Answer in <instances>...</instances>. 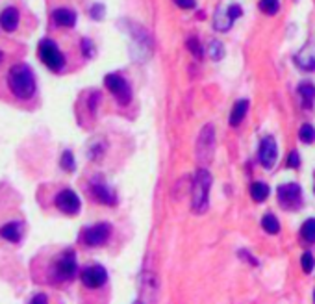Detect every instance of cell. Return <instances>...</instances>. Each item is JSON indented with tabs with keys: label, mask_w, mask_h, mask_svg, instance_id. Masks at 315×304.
Segmentation results:
<instances>
[{
	"label": "cell",
	"mask_w": 315,
	"mask_h": 304,
	"mask_svg": "<svg viewBox=\"0 0 315 304\" xmlns=\"http://www.w3.org/2000/svg\"><path fill=\"white\" fill-rule=\"evenodd\" d=\"M0 238L10 241V243H19L22 238V223L21 221H11L0 226Z\"/></svg>",
	"instance_id": "cell-13"
},
{
	"label": "cell",
	"mask_w": 315,
	"mask_h": 304,
	"mask_svg": "<svg viewBox=\"0 0 315 304\" xmlns=\"http://www.w3.org/2000/svg\"><path fill=\"white\" fill-rule=\"evenodd\" d=\"M232 22H234V19L230 17L228 10L224 11V17H223V10H217V13H215V17H213V24H215V28H217L219 32L228 30V28L232 26Z\"/></svg>",
	"instance_id": "cell-17"
},
{
	"label": "cell",
	"mask_w": 315,
	"mask_h": 304,
	"mask_svg": "<svg viewBox=\"0 0 315 304\" xmlns=\"http://www.w3.org/2000/svg\"><path fill=\"white\" fill-rule=\"evenodd\" d=\"M89 13H91V17L93 19H100V17H102V13H104V6H100V4H95L93 6V10L89 11Z\"/></svg>",
	"instance_id": "cell-29"
},
{
	"label": "cell",
	"mask_w": 315,
	"mask_h": 304,
	"mask_svg": "<svg viewBox=\"0 0 315 304\" xmlns=\"http://www.w3.org/2000/svg\"><path fill=\"white\" fill-rule=\"evenodd\" d=\"M278 158V147L277 141L272 137H263L260 145V163L265 169H272Z\"/></svg>",
	"instance_id": "cell-11"
},
{
	"label": "cell",
	"mask_w": 315,
	"mask_h": 304,
	"mask_svg": "<svg viewBox=\"0 0 315 304\" xmlns=\"http://www.w3.org/2000/svg\"><path fill=\"white\" fill-rule=\"evenodd\" d=\"M247 109H249V100H238L234 104V108H232V113H230V125L238 126L245 119Z\"/></svg>",
	"instance_id": "cell-16"
},
{
	"label": "cell",
	"mask_w": 315,
	"mask_h": 304,
	"mask_svg": "<svg viewBox=\"0 0 315 304\" xmlns=\"http://www.w3.org/2000/svg\"><path fill=\"white\" fill-rule=\"evenodd\" d=\"M47 295H35V297H33L32 299V302H47Z\"/></svg>",
	"instance_id": "cell-33"
},
{
	"label": "cell",
	"mask_w": 315,
	"mask_h": 304,
	"mask_svg": "<svg viewBox=\"0 0 315 304\" xmlns=\"http://www.w3.org/2000/svg\"><path fill=\"white\" fill-rule=\"evenodd\" d=\"M2 58H4V54H2V50H0V61H2Z\"/></svg>",
	"instance_id": "cell-34"
},
{
	"label": "cell",
	"mask_w": 315,
	"mask_h": 304,
	"mask_svg": "<svg viewBox=\"0 0 315 304\" xmlns=\"http://www.w3.org/2000/svg\"><path fill=\"white\" fill-rule=\"evenodd\" d=\"M61 167L65 169V171H74V158H72V152L65 150L61 154Z\"/></svg>",
	"instance_id": "cell-24"
},
{
	"label": "cell",
	"mask_w": 315,
	"mask_h": 304,
	"mask_svg": "<svg viewBox=\"0 0 315 304\" xmlns=\"http://www.w3.org/2000/svg\"><path fill=\"white\" fill-rule=\"evenodd\" d=\"M261 226L267 234H278V230H280V223L272 213H267L265 217L261 219Z\"/></svg>",
	"instance_id": "cell-20"
},
{
	"label": "cell",
	"mask_w": 315,
	"mask_h": 304,
	"mask_svg": "<svg viewBox=\"0 0 315 304\" xmlns=\"http://www.w3.org/2000/svg\"><path fill=\"white\" fill-rule=\"evenodd\" d=\"M19 21H21V15H19V10L10 6L6 8L2 13H0V26L4 32H15L19 28Z\"/></svg>",
	"instance_id": "cell-12"
},
{
	"label": "cell",
	"mask_w": 315,
	"mask_h": 304,
	"mask_svg": "<svg viewBox=\"0 0 315 304\" xmlns=\"http://www.w3.org/2000/svg\"><path fill=\"white\" fill-rule=\"evenodd\" d=\"M37 54H39V60L43 61L50 71H54V72L63 71V67H65V56H63L60 47H58L52 39H43V41L39 43Z\"/></svg>",
	"instance_id": "cell-3"
},
{
	"label": "cell",
	"mask_w": 315,
	"mask_h": 304,
	"mask_svg": "<svg viewBox=\"0 0 315 304\" xmlns=\"http://www.w3.org/2000/svg\"><path fill=\"white\" fill-rule=\"evenodd\" d=\"M228 13H230L232 19H238V17L243 15V10H241V6H238V4H230L228 6Z\"/></svg>",
	"instance_id": "cell-28"
},
{
	"label": "cell",
	"mask_w": 315,
	"mask_h": 304,
	"mask_svg": "<svg viewBox=\"0 0 315 304\" xmlns=\"http://www.w3.org/2000/svg\"><path fill=\"white\" fill-rule=\"evenodd\" d=\"M299 136H300V139H302L304 143H313L315 141L313 126H311V125H302V126H300V130H299Z\"/></svg>",
	"instance_id": "cell-23"
},
{
	"label": "cell",
	"mask_w": 315,
	"mask_h": 304,
	"mask_svg": "<svg viewBox=\"0 0 315 304\" xmlns=\"http://www.w3.org/2000/svg\"><path fill=\"white\" fill-rule=\"evenodd\" d=\"M54 202H56V208H58L60 212L67 213V215H76L82 208L80 197H78L72 189L60 191V193L56 195Z\"/></svg>",
	"instance_id": "cell-9"
},
{
	"label": "cell",
	"mask_w": 315,
	"mask_h": 304,
	"mask_svg": "<svg viewBox=\"0 0 315 304\" xmlns=\"http://www.w3.org/2000/svg\"><path fill=\"white\" fill-rule=\"evenodd\" d=\"M289 167H299L300 165V158H299V152H291L289 154V162H288Z\"/></svg>",
	"instance_id": "cell-30"
},
{
	"label": "cell",
	"mask_w": 315,
	"mask_h": 304,
	"mask_svg": "<svg viewBox=\"0 0 315 304\" xmlns=\"http://www.w3.org/2000/svg\"><path fill=\"white\" fill-rule=\"evenodd\" d=\"M280 8V2L278 0H260V10L267 15H274Z\"/></svg>",
	"instance_id": "cell-22"
},
{
	"label": "cell",
	"mask_w": 315,
	"mask_h": 304,
	"mask_svg": "<svg viewBox=\"0 0 315 304\" xmlns=\"http://www.w3.org/2000/svg\"><path fill=\"white\" fill-rule=\"evenodd\" d=\"M104 84L108 87L109 91L113 93L115 98L119 100L121 104H128L132 98V89L128 86V82L119 74H108L104 78Z\"/></svg>",
	"instance_id": "cell-7"
},
{
	"label": "cell",
	"mask_w": 315,
	"mask_h": 304,
	"mask_svg": "<svg viewBox=\"0 0 315 304\" xmlns=\"http://www.w3.org/2000/svg\"><path fill=\"white\" fill-rule=\"evenodd\" d=\"M91 189H93V195L97 197V201H100L102 204H109V206H113L115 204V195L109 191V187L104 182H100L98 178H95L91 182Z\"/></svg>",
	"instance_id": "cell-14"
},
{
	"label": "cell",
	"mask_w": 315,
	"mask_h": 304,
	"mask_svg": "<svg viewBox=\"0 0 315 304\" xmlns=\"http://www.w3.org/2000/svg\"><path fill=\"white\" fill-rule=\"evenodd\" d=\"M82 49H84V54H86L87 58L93 56V43L89 39H84V41H82Z\"/></svg>",
	"instance_id": "cell-31"
},
{
	"label": "cell",
	"mask_w": 315,
	"mask_h": 304,
	"mask_svg": "<svg viewBox=\"0 0 315 304\" xmlns=\"http://www.w3.org/2000/svg\"><path fill=\"white\" fill-rule=\"evenodd\" d=\"M278 202L286 210H297L302 204V189L299 184H284L278 187Z\"/></svg>",
	"instance_id": "cell-6"
},
{
	"label": "cell",
	"mask_w": 315,
	"mask_h": 304,
	"mask_svg": "<svg viewBox=\"0 0 315 304\" xmlns=\"http://www.w3.org/2000/svg\"><path fill=\"white\" fill-rule=\"evenodd\" d=\"M106 280H108V273L102 265H91L82 271V282L86 288H100L106 284Z\"/></svg>",
	"instance_id": "cell-10"
},
{
	"label": "cell",
	"mask_w": 315,
	"mask_h": 304,
	"mask_svg": "<svg viewBox=\"0 0 315 304\" xmlns=\"http://www.w3.org/2000/svg\"><path fill=\"white\" fill-rule=\"evenodd\" d=\"M299 95H300V98H302V104H304L306 108H310L315 100V86H311V84H302V86H299Z\"/></svg>",
	"instance_id": "cell-19"
},
{
	"label": "cell",
	"mask_w": 315,
	"mask_h": 304,
	"mask_svg": "<svg viewBox=\"0 0 315 304\" xmlns=\"http://www.w3.org/2000/svg\"><path fill=\"white\" fill-rule=\"evenodd\" d=\"M250 197L256 202H263L269 197V185L263 184V182H254V184L250 185Z\"/></svg>",
	"instance_id": "cell-18"
},
{
	"label": "cell",
	"mask_w": 315,
	"mask_h": 304,
	"mask_svg": "<svg viewBox=\"0 0 315 304\" xmlns=\"http://www.w3.org/2000/svg\"><path fill=\"white\" fill-rule=\"evenodd\" d=\"M300 236H302L308 243H315V219H308V221L302 224Z\"/></svg>",
	"instance_id": "cell-21"
},
{
	"label": "cell",
	"mask_w": 315,
	"mask_h": 304,
	"mask_svg": "<svg viewBox=\"0 0 315 304\" xmlns=\"http://www.w3.org/2000/svg\"><path fill=\"white\" fill-rule=\"evenodd\" d=\"M76 256H74V252L72 250H65L63 254L56 260L54 267H52V277H54V280H58V282H63V280H71V278H74V275H76Z\"/></svg>",
	"instance_id": "cell-4"
},
{
	"label": "cell",
	"mask_w": 315,
	"mask_h": 304,
	"mask_svg": "<svg viewBox=\"0 0 315 304\" xmlns=\"http://www.w3.org/2000/svg\"><path fill=\"white\" fill-rule=\"evenodd\" d=\"M109 234H111V226L108 223H98L95 226L86 228L82 234V239L87 247H100L109 239Z\"/></svg>",
	"instance_id": "cell-8"
},
{
	"label": "cell",
	"mask_w": 315,
	"mask_h": 304,
	"mask_svg": "<svg viewBox=\"0 0 315 304\" xmlns=\"http://www.w3.org/2000/svg\"><path fill=\"white\" fill-rule=\"evenodd\" d=\"M223 49L224 47L221 45V41H212V43H210V54H212L213 60H219V58L224 54Z\"/></svg>",
	"instance_id": "cell-25"
},
{
	"label": "cell",
	"mask_w": 315,
	"mask_h": 304,
	"mask_svg": "<svg viewBox=\"0 0 315 304\" xmlns=\"http://www.w3.org/2000/svg\"><path fill=\"white\" fill-rule=\"evenodd\" d=\"M313 299H315V293H313Z\"/></svg>",
	"instance_id": "cell-35"
},
{
	"label": "cell",
	"mask_w": 315,
	"mask_h": 304,
	"mask_svg": "<svg viewBox=\"0 0 315 304\" xmlns=\"http://www.w3.org/2000/svg\"><path fill=\"white\" fill-rule=\"evenodd\" d=\"M213 152H215V130L212 125H206L196 139V158L199 162L206 163L213 158Z\"/></svg>",
	"instance_id": "cell-5"
},
{
	"label": "cell",
	"mask_w": 315,
	"mask_h": 304,
	"mask_svg": "<svg viewBox=\"0 0 315 304\" xmlns=\"http://www.w3.org/2000/svg\"><path fill=\"white\" fill-rule=\"evenodd\" d=\"M8 86L10 91L21 100H28L35 95L37 84H35V74L30 69L28 63H15L8 72Z\"/></svg>",
	"instance_id": "cell-1"
},
{
	"label": "cell",
	"mask_w": 315,
	"mask_h": 304,
	"mask_svg": "<svg viewBox=\"0 0 315 304\" xmlns=\"http://www.w3.org/2000/svg\"><path fill=\"white\" fill-rule=\"evenodd\" d=\"M52 21L58 24V26L63 28H72L76 24V13L72 10H67V8H60L52 13Z\"/></svg>",
	"instance_id": "cell-15"
},
{
	"label": "cell",
	"mask_w": 315,
	"mask_h": 304,
	"mask_svg": "<svg viewBox=\"0 0 315 304\" xmlns=\"http://www.w3.org/2000/svg\"><path fill=\"white\" fill-rule=\"evenodd\" d=\"M210 187H212V174L208 173L204 167H201L196 171L195 180H193V201H191L193 212H196V213L206 212Z\"/></svg>",
	"instance_id": "cell-2"
},
{
	"label": "cell",
	"mask_w": 315,
	"mask_h": 304,
	"mask_svg": "<svg viewBox=\"0 0 315 304\" xmlns=\"http://www.w3.org/2000/svg\"><path fill=\"white\" fill-rule=\"evenodd\" d=\"M300 263H302V271L310 273L311 269H313V263H315L313 256H311L310 252H304V254H302V258H300Z\"/></svg>",
	"instance_id": "cell-26"
},
{
	"label": "cell",
	"mask_w": 315,
	"mask_h": 304,
	"mask_svg": "<svg viewBox=\"0 0 315 304\" xmlns=\"http://www.w3.org/2000/svg\"><path fill=\"white\" fill-rule=\"evenodd\" d=\"M178 6H182V8H193L195 6V2L193 0H174Z\"/></svg>",
	"instance_id": "cell-32"
},
{
	"label": "cell",
	"mask_w": 315,
	"mask_h": 304,
	"mask_svg": "<svg viewBox=\"0 0 315 304\" xmlns=\"http://www.w3.org/2000/svg\"><path fill=\"white\" fill-rule=\"evenodd\" d=\"M187 47H189L191 52H193V54H195L196 58H201V56H202L201 45H199V41H196V39H189V41H187Z\"/></svg>",
	"instance_id": "cell-27"
}]
</instances>
